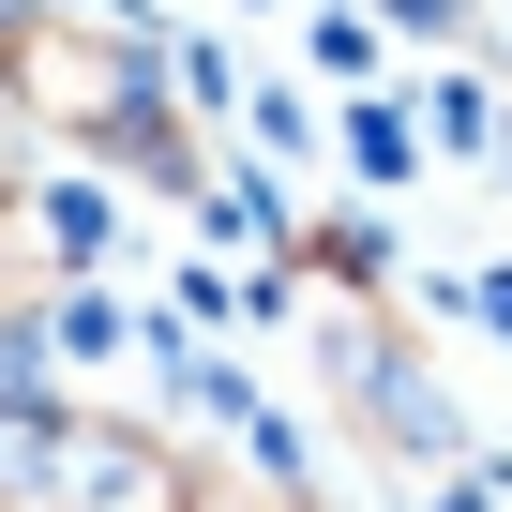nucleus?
<instances>
[{
    "label": "nucleus",
    "instance_id": "f257e3e1",
    "mask_svg": "<svg viewBox=\"0 0 512 512\" xmlns=\"http://www.w3.org/2000/svg\"><path fill=\"white\" fill-rule=\"evenodd\" d=\"M31 211H46V256H61V272H91V256H106V226H121V196H106L91 166H61Z\"/></svg>",
    "mask_w": 512,
    "mask_h": 512
},
{
    "label": "nucleus",
    "instance_id": "f03ea898",
    "mask_svg": "<svg viewBox=\"0 0 512 512\" xmlns=\"http://www.w3.org/2000/svg\"><path fill=\"white\" fill-rule=\"evenodd\" d=\"M347 166H362V181H407V166H422V121H407V106H347Z\"/></svg>",
    "mask_w": 512,
    "mask_h": 512
},
{
    "label": "nucleus",
    "instance_id": "7ed1b4c3",
    "mask_svg": "<svg viewBox=\"0 0 512 512\" xmlns=\"http://www.w3.org/2000/svg\"><path fill=\"white\" fill-rule=\"evenodd\" d=\"M422 136H437V151H497V106H482L467 76H437V106H422Z\"/></svg>",
    "mask_w": 512,
    "mask_h": 512
},
{
    "label": "nucleus",
    "instance_id": "20e7f679",
    "mask_svg": "<svg viewBox=\"0 0 512 512\" xmlns=\"http://www.w3.org/2000/svg\"><path fill=\"white\" fill-rule=\"evenodd\" d=\"M467 317H482V332L512 347V272H467Z\"/></svg>",
    "mask_w": 512,
    "mask_h": 512
}]
</instances>
